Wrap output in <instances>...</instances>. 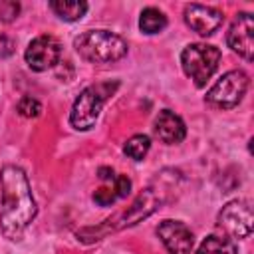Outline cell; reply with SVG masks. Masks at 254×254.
<instances>
[{
  "label": "cell",
  "instance_id": "cell-1",
  "mask_svg": "<svg viewBox=\"0 0 254 254\" xmlns=\"http://www.w3.org/2000/svg\"><path fill=\"white\" fill-rule=\"evenodd\" d=\"M0 189H2V210H0L2 232L10 240H18L38 212L26 173L16 165L2 167Z\"/></svg>",
  "mask_w": 254,
  "mask_h": 254
},
{
  "label": "cell",
  "instance_id": "cell-2",
  "mask_svg": "<svg viewBox=\"0 0 254 254\" xmlns=\"http://www.w3.org/2000/svg\"><path fill=\"white\" fill-rule=\"evenodd\" d=\"M75 52L93 64L117 62L127 54V42L109 30H89L73 40Z\"/></svg>",
  "mask_w": 254,
  "mask_h": 254
},
{
  "label": "cell",
  "instance_id": "cell-3",
  "mask_svg": "<svg viewBox=\"0 0 254 254\" xmlns=\"http://www.w3.org/2000/svg\"><path fill=\"white\" fill-rule=\"evenodd\" d=\"M115 87H117V83H113V85L111 83H97V85L85 87L71 107V113H69L71 127L77 131L91 129L99 117L103 101L113 93Z\"/></svg>",
  "mask_w": 254,
  "mask_h": 254
},
{
  "label": "cell",
  "instance_id": "cell-4",
  "mask_svg": "<svg viewBox=\"0 0 254 254\" xmlns=\"http://www.w3.org/2000/svg\"><path fill=\"white\" fill-rule=\"evenodd\" d=\"M218 62H220V50L214 46L189 44L181 52V65L196 87H202L212 77V73L218 67Z\"/></svg>",
  "mask_w": 254,
  "mask_h": 254
},
{
  "label": "cell",
  "instance_id": "cell-5",
  "mask_svg": "<svg viewBox=\"0 0 254 254\" xmlns=\"http://www.w3.org/2000/svg\"><path fill=\"white\" fill-rule=\"evenodd\" d=\"M246 89H248V75L242 69H232V71H226L206 91V101L214 107L232 109L242 101Z\"/></svg>",
  "mask_w": 254,
  "mask_h": 254
},
{
  "label": "cell",
  "instance_id": "cell-6",
  "mask_svg": "<svg viewBox=\"0 0 254 254\" xmlns=\"http://www.w3.org/2000/svg\"><path fill=\"white\" fill-rule=\"evenodd\" d=\"M254 216L246 200H230L218 212V226L232 238H246L252 232Z\"/></svg>",
  "mask_w": 254,
  "mask_h": 254
},
{
  "label": "cell",
  "instance_id": "cell-7",
  "mask_svg": "<svg viewBox=\"0 0 254 254\" xmlns=\"http://www.w3.org/2000/svg\"><path fill=\"white\" fill-rule=\"evenodd\" d=\"M62 46L54 36H38L26 48V64L34 71H46L60 62Z\"/></svg>",
  "mask_w": 254,
  "mask_h": 254
},
{
  "label": "cell",
  "instance_id": "cell-8",
  "mask_svg": "<svg viewBox=\"0 0 254 254\" xmlns=\"http://www.w3.org/2000/svg\"><path fill=\"white\" fill-rule=\"evenodd\" d=\"M157 234L169 250V254H190L194 240L190 228L185 222L167 218L157 226Z\"/></svg>",
  "mask_w": 254,
  "mask_h": 254
},
{
  "label": "cell",
  "instance_id": "cell-9",
  "mask_svg": "<svg viewBox=\"0 0 254 254\" xmlns=\"http://www.w3.org/2000/svg\"><path fill=\"white\" fill-rule=\"evenodd\" d=\"M226 42L238 56L252 62V58H254V22H252L250 14H246V12L238 14V18L234 20V24L228 30Z\"/></svg>",
  "mask_w": 254,
  "mask_h": 254
},
{
  "label": "cell",
  "instance_id": "cell-10",
  "mask_svg": "<svg viewBox=\"0 0 254 254\" xmlns=\"http://www.w3.org/2000/svg\"><path fill=\"white\" fill-rule=\"evenodd\" d=\"M224 16L222 12H218L216 8L210 6H202V4H189L185 8V22L190 30H194L200 36H212L220 24H222Z\"/></svg>",
  "mask_w": 254,
  "mask_h": 254
},
{
  "label": "cell",
  "instance_id": "cell-11",
  "mask_svg": "<svg viewBox=\"0 0 254 254\" xmlns=\"http://www.w3.org/2000/svg\"><path fill=\"white\" fill-rule=\"evenodd\" d=\"M157 204H159L157 194L153 192V189H147L145 192H141V194L137 196V200L133 202V206H131L129 210H125L123 214H119L115 220L109 218V220H105V222H117V224L111 226V230H119V228L131 226V224H135L139 218L149 216V214L157 208Z\"/></svg>",
  "mask_w": 254,
  "mask_h": 254
},
{
  "label": "cell",
  "instance_id": "cell-12",
  "mask_svg": "<svg viewBox=\"0 0 254 254\" xmlns=\"http://www.w3.org/2000/svg\"><path fill=\"white\" fill-rule=\"evenodd\" d=\"M155 135L163 143L175 145V143H181L185 139L187 127L179 115H175L171 109H163L159 113V117L155 119Z\"/></svg>",
  "mask_w": 254,
  "mask_h": 254
},
{
  "label": "cell",
  "instance_id": "cell-13",
  "mask_svg": "<svg viewBox=\"0 0 254 254\" xmlns=\"http://www.w3.org/2000/svg\"><path fill=\"white\" fill-rule=\"evenodd\" d=\"M50 8L65 22H75L81 20L83 14L87 12V4L85 2H77V0H52Z\"/></svg>",
  "mask_w": 254,
  "mask_h": 254
},
{
  "label": "cell",
  "instance_id": "cell-14",
  "mask_svg": "<svg viewBox=\"0 0 254 254\" xmlns=\"http://www.w3.org/2000/svg\"><path fill=\"white\" fill-rule=\"evenodd\" d=\"M196 254H236V244L228 236L212 234V236H206L200 242Z\"/></svg>",
  "mask_w": 254,
  "mask_h": 254
},
{
  "label": "cell",
  "instance_id": "cell-15",
  "mask_svg": "<svg viewBox=\"0 0 254 254\" xmlns=\"http://www.w3.org/2000/svg\"><path fill=\"white\" fill-rule=\"evenodd\" d=\"M165 26H167V16L159 8L149 6V8H145L141 12V18H139L141 32H145V34H159V32L165 30Z\"/></svg>",
  "mask_w": 254,
  "mask_h": 254
},
{
  "label": "cell",
  "instance_id": "cell-16",
  "mask_svg": "<svg viewBox=\"0 0 254 254\" xmlns=\"http://www.w3.org/2000/svg\"><path fill=\"white\" fill-rule=\"evenodd\" d=\"M149 147H151V139H149L147 135H133V137L123 145V153H125L127 157L135 159V161H141V159L147 155Z\"/></svg>",
  "mask_w": 254,
  "mask_h": 254
},
{
  "label": "cell",
  "instance_id": "cell-17",
  "mask_svg": "<svg viewBox=\"0 0 254 254\" xmlns=\"http://www.w3.org/2000/svg\"><path fill=\"white\" fill-rule=\"evenodd\" d=\"M18 113H20L22 117H38V115L42 113V105H40L38 99L26 95V97H22V99L18 101Z\"/></svg>",
  "mask_w": 254,
  "mask_h": 254
},
{
  "label": "cell",
  "instance_id": "cell-18",
  "mask_svg": "<svg viewBox=\"0 0 254 254\" xmlns=\"http://www.w3.org/2000/svg\"><path fill=\"white\" fill-rule=\"evenodd\" d=\"M113 190H115V196L125 198V196L131 192V181H129L125 175H115V181H113Z\"/></svg>",
  "mask_w": 254,
  "mask_h": 254
},
{
  "label": "cell",
  "instance_id": "cell-19",
  "mask_svg": "<svg viewBox=\"0 0 254 254\" xmlns=\"http://www.w3.org/2000/svg\"><path fill=\"white\" fill-rule=\"evenodd\" d=\"M20 12V4L18 2H2L0 4V20L2 22H12Z\"/></svg>",
  "mask_w": 254,
  "mask_h": 254
},
{
  "label": "cell",
  "instance_id": "cell-20",
  "mask_svg": "<svg viewBox=\"0 0 254 254\" xmlns=\"http://www.w3.org/2000/svg\"><path fill=\"white\" fill-rule=\"evenodd\" d=\"M115 198H117V196H115V190H111V189H107V187H101V189H97V190L93 192V200H95L97 204H101V206H109Z\"/></svg>",
  "mask_w": 254,
  "mask_h": 254
},
{
  "label": "cell",
  "instance_id": "cell-21",
  "mask_svg": "<svg viewBox=\"0 0 254 254\" xmlns=\"http://www.w3.org/2000/svg\"><path fill=\"white\" fill-rule=\"evenodd\" d=\"M14 50H16V42H14L12 38L0 34V58H8V56H12Z\"/></svg>",
  "mask_w": 254,
  "mask_h": 254
},
{
  "label": "cell",
  "instance_id": "cell-22",
  "mask_svg": "<svg viewBox=\"0 0 254 254\" xmlns=\"http://www.w3.org/2000/svg\"><path fill=\"white\" fill-rule=\"evenodd\" d=\"M99 179H103V181H115V173H113V169H109V167H101L99 171Z\"/></svg>",
  "mask_w": 254,
  "mask_h": 254
}]
</instances>
